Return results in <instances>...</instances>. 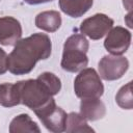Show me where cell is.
<instances>
[{"label": "cell", "instance_id": "cell-1", "mask_svg": "<svg viewBox=\"0 0 133 133\" xmlns=\"http://www.w3.org/2000/svg\"><path fill=\"white\" fill-rule=\"evenodd\" d=\"M51 52L52 43L46 33H33L21 38L8 55V71L14 75H26L37 61L49 58Z\"/></svg>", "mask_w": 133, "mask_h": 133}, {"label": "cell", "instance_id": "cell-2", "mask_svg": "<svg viewBox=\"0 0 133 133\" xmlns=\"http://www.w3.org/2000/svg\"><path fill=\"white\" fill-rule=\"evenodd\" d=\"M89 48L88 41L81 33H74L69 36L63 45V52L60 65L62 70L70 73H77L88 63L86 55Z\"/></svg>", "mask_w": 133, "mask_h": 133}, {"label": "cell", "instance_id": "cell-3", "mask_svg": "<svg viewBox=\"0 0 133 133\" xmlns=\"http://www.w3.org/2000/svg\"><path fill=\"white\" fill-rule=\"evenodd\" d=\"M15 85L18 90L20 104L27 106L33 112L54 100L45 84L37 78L21 80L15 83Z\"/></svg>", "mask_w": 133, "mask_h": 133}, {"label": "cell", "instance_id": "cell-4", "mask_svg": "<svg viewBox=\"0 0 133 133\" xmlns=\"http://www.w3.org/2000/svg\"><path fill=\"white\" fill-rule=\"evenodd\" d=\"M75 95L80 99L100 98L104 94V85L100 75L92 68H84L74 80Z\"/></svg>", "mask_w": 133, "mask_h": 133}, {"label": "cell", "instance_id": "cell-5", "mask_svg": "<svg viewBox=\"0 0 133 133\" xmlns=\"http://www.w3.org/2000/svg\"><path fill=\"white\" fill-rule=\"evenodd\" d=\"M34 113L39 118L42 124L50 132L53 133L64 132L68 114L62 108L56 105L55 100H52L46 106L36 110Z\"/></svg>", "mask_w": 133, "mask_h": 133}, {"label": "cell", "instance_id": "cell-6", "mask_svg": "<svg viewBox=\"0 0 133 133\" xmlns=\"http://www.w3.org/2000/svg\"><path fill=\"white\" fill-rule=\"evenodd\" d=\"M99 75L106 81H114L122 78L129 69V61L121 55H105L98 64Z\"/></svg>", "mask_w": 133, "mask_h": 133}, {"label": "cell", "instance_id": "cell-7", "mask_svg": "<svg viewBox=\"0 0 133 133\" xmlns=\"http://www.w3.org/2000/svg\"><path fill=\"white\" fill-rule=\"evenodd\" d=\"M113 20L105 14H96L82 21L80 25L81 34L97 41L105 36L113 27Z\"/></svg>", "mask_w": 133, "mask_h": 133}, {"label": "cell", "instance_id": "cell-8", "mask_svg": "<svg viewBox=\"0 0 133 133\" xmlns=\"http://www.w3.org/2000/svg\"><path fill=\"white\" fill-rule=\"evenodd\" d=\"M131 37V32L128 29L122 26L112 27L104 41V47L112 55H122L129 49Z\"/></svg>", "mask_w": 133, "mask_h": 133}, {"label": "cell", "instance_id": "cell-9", "mask_svg": "<svg viewBox=\"0 0 133 133\" xmlns=\"http://www.w3.org/2000/svg\"><path fill=\"white\" fill-rule=\"evenodd\" d=\"M22 37V26L14 17L0 18V44L3 46H15Z\"/></svg>", "mask_w": 133, "mask_h": 133}, {"label": "cell", "instance_id": "cell-10", "mask_svg": "<svg viewBox=\"0 0 133 133\" xmlns=\"http://www.w3.org/2000/svg\"><path fill=\"white\" fill-rule=\"evenodd\" d=\"M80 114L90 122L101 119L106 114L105 104L100 98H87L82 99L80 103Z\"/></svg>", "mask_w": 133, "mask_h": 133}, {"label": "cell", "instance_id": "cell-11", "mask_svg": "<svg viewBox=\"0 0 133 133\" xmlns=\"http://www.w3.org/2000/svg\"><path fill=\"white\" fill-rule=\"evenodd\" d=\"M62 12L71 18H79L86 14L94 4V0H59Z\"/></svg>", "mask_w": 133, "mask_h": 133}, {"label": "cell", "instance_id": "cell-12", "mask_svg": "<svg viewBox=\"0 0 133 133\" xmlns=\"http://www.w3.org/2000/svg\"><path fill=\"white\" fill-rule=\"evenodd\" d=\"M61 25V16L56 10H46L35 17V26L47 32H55Z\"/></svg>", "mask_w": 133, "mask_h": 133}, {"label": "cell", "instance_id": "cell-13", "mask_svg": "<svg viewBox=\"0 0 133 133\" xmlns=\"http://www.w3.org/2000/svg\"><path fill=\"white\" fill-rule=\"evenodd\" d=\"M9 132L10 133H19V132H36L39 133L41 129L37 124L32 121V118L26 114L22 113L14 117L9 124Z\"/></svg>", "mask_w": 133, "mask_h": 133}, {"label": "cell", "instance_id": "cell-14", "mask_svg": "<svg viewBox=\"0 0 133 133\" xmlns=\"http://www.w3.org/2000/svg\"><path fill=\"white\" fill-rule=\"evenodd\" d=\"M65 132L68 133H84V132H95V130L88 126L87 121L77 112H70L66 116Z\"/></svg>", "mask_w": 133, "mask_h": 133}, {"label": "cell", "instance_id": "cell-15", "mask_svg": "<svg viewBox=\"0 0 133 133\" xmlns=\"http://www.w3.org/2000/svg\"><path fill=\"white\" fill-rule=\"evenodd\" d=\"M20 104L18 90L12 83L0 84V105L3 107H14Z\"/></svg>", "mask_w": 133, "mask_h": 133}, {"label": "cell", "instance_id": "cell-16", "mask_svg": "<svg viewBox=\"0 0 133 133\" xmlns=\"http://www.w3.org/2000/svg\"><path fill=\"white\" fill-rule=\"evenodd\" d=\"M116 104L123 109L133 108V98H132V82L129 81L127 84L123 85L115 96Z\"/></svg>", "mask_w": 133, "mask_h": 133}, {"label": "cell", "instance_id": "cell-17", "mask_svg": "<svg viewBox=\"0 0 133 133\" xmlns=\"http://www.w3.org/2000/svg\"><path fill=\"white\" fill-rule=\"evenodd\" d=\"M37 79H39L45 84V86L48 88V90L50 91V94L52 96L57 95L61 89V81L53 73L44 72L37 77Z\"/></svg>", "mask_w": 133, "mask_h": 133}, {"label": "cell", "instance_id": "cell-18", "mask_svg": "<svg viewBox=\"0 0 133 133\" xmlns=\"http://www.w3.org/2000/svg\"><path fill=\"white\" fill-rule=\"evenodd\" d=\"M8 70V55L0 48V75H3Z\"/></svg>", "mask_w": 133, "mask_h": 133}, {"label": "cell", "instance_id": "cell-19", "mask_svg": "<svg viewBox=\"0 0 133 133\" xmlns=\"http://www.w3.org/2000/svg\"><path fill=\"white\" fill-rule=\"evenodd\" d=\"M54 0H24V2H26L27 4L30 5H36V4H43V3H47V2H52Z\"/></svg>", "mask_w": 133, "mask_h": 133}, {"label": "cell", "instance_id": "cell-20", "mask_svg": "<svg viewBox=\"0 0 133 133\" xmlns=\"http://www.w3.org/2000/svg\"><path fill=\"white\" fill-rule=\"evenodd\" d=\"M123 4H124V6H125V8H126L127 10L131 11V9H132V4H133L132 0H123Z\"/></svg>", "mask_w": 133, "mask_h": 133}, {"label": "cell", "instance_id": "cell-21", "mask_svg": "<svg viewBox=\"0 0 133 133\" xmlns=\"http://www.w3.org/2000/svg\"><path fill=\"white\" fill-rule=\"evenodd\" d=\"M0 1H1V0H0Z\"/></svg>", "mask_w": 133, "mask_h": 133}]
</instances>
